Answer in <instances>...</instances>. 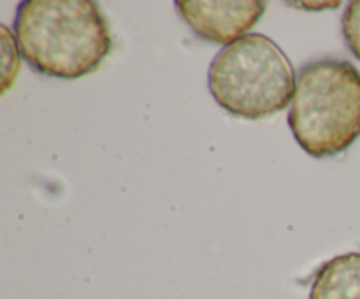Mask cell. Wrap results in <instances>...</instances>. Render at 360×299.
<instances>
[{
  "instance_id": "8992f818",
  "label": "cell",
  "mask_w": 360,
  "mask_h": 299,
  "mask_svg": "<svg viewBox=\"0 0 360 299\" xmlns=\"http://www.w3.org/2000/svg\"><path fill=\"white\" fill-rule=\"evenodd\" d=\"M18 42L11 37V32L6 25H2V94L9 90L20 70V51Z\"/></svg>"
},
{
  "instance_id": "5b68a950",
  "label": "cell",
  "mask_w": 360,
  "mask_h": 299,
  "mask_svg": "<svg viewBox=\"0 0 360 299\" xmlns=\"http://www.w3.org/2000/svg\"><path fill=\"white\" fill-rule=\"evenodd\" d=\"M309 299H360V252L323 262L313 278Z\"/></svg>"
},
{
  "instance_id": "52a82bcc",
  "label": "cell",
  "mask_w": 360,
  "mask_h": 299,
  "mask_svg": "<svg viewBox=\"0 0 360 299\" xmlns=\"http://www.w3.org/2000/svg\"><path fill=\"white\" fill-rule=\"evenodd\" d=\"M341 32L350 51L354 53L355 58L360 60V0H354L345 9Z\"/></svg>"
},
{
  "instance_id": "7a4b0ae2",
  "label": "cell",
  "mask_w": 360,
  "mask_h": 299,
  "mask_svg": "<svg viewBox=\"0 0 360 299\" xmlns=\"http://www.w3.org/2000/svg\"><path fill=\"white\" fill-rule=\"evenodd\" d=\"M288 125L299 146L315 158L347 151L360 136V72L347 60L301 67Z\"/></svg>"
},
{
  "instance_id": "6da1fadb",
  "label": "cell",
  "mask_w": 360,
  "mask_h": 299,
  "mask_svg": "<svg viewBox=\"0 0 360 299\" xmlns=\"http://www.w3.org/2000/svg\"><path fill=\"white\" fill-rule=\"evenodd\" d=\"M14 34L32 70L56 79L95 72L112 49L108 21L94 0H23Z\"/></svg>"
},
{
  "instance_id": "277c9868",
  "label": "cell",
  "mask_w": 360,
  "mask_h": 299,
  "mask_svg": "<svg viewBox=\"0 0 360 299\" xmlns=\"http://www.w3.org/2000/svg\"><path fill=\"white\" fill-rule=\"evenodd\" d=\"M179 16L204 41L231 46L250 34L266 13L262 0H178Z\"/></svg>"
},
{
  "instance_id": "3957f363",
  "label": "cell",
  "mask_w": 360,
  "mask_h": 299,
  "mask_svg": "<svg viewBox=\"0 0 360 299\" xmlns=\"http://www.w3.org/2000/svg\"><path fill=\"white\" fill-rule=\"evenodd\" d=\"M295 74L283 49L264 34H248L221 49L207 70V88L238 118L264 120L290 106Z\"/></svg>"
}]
</instances>
